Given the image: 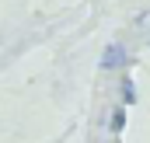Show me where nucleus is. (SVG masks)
<instances>
[{"instance_id": "f257e3e1", "label": "nucleus", "mask_w": 150, "mask_h": 143, "mask_svg": "<svg viewBox=\"0 0 150 143\" xmlns=\"http://www.w3.org/2000/svg\"><path fill=\"white\" fill-rule=\"evenodd\" d=\"M126 49L122 45H108L105 49V56H101V70H119V67H126Z\"/></svg>"}, {"instance_id": "f03ea898", "label": "nucleus", "mask_w": 150, "mask_h": 143, "mask_svg": "<svg viewBox=\"0 0 150 143\" xmlns=\"http://www.w3.org/2000/svg\"><path fill=\"white\" fill-rule=\"evenodd\" d=\"M122 126H126V108H115L112 119H108V129L112 133H122Z\"/></svg>"}, {"instance_id": "7ed1b4c3", "label": "nucleus", "mask_w": 150, "mask_h": 143, "mask_svg": "<svg viewBox=\"0 0 150 143\" xmlns=\"http://www.w3.org/2000/svg\"><path fill=\"white\" fill-rule=\"evenodd\" d=\"M122 98H126L129 105L136 101V87H133V80H122Z\"/></svg>"}]
</instances>
